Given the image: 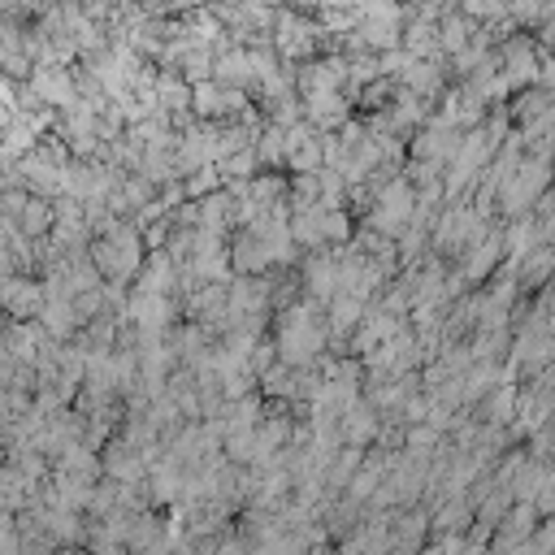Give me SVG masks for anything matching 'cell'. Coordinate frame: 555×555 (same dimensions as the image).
I'll return each mask as SVG.
<instances>
[{"label": "cell", "mask_w": 555, "mask_h": 555, "mask_svg": "<svg viewBox=\"0 0 555 555\" xmlns=\"http://www.w3.org/2000/svg\"><path fill=\"white\" fill-rule=\"evenodd\" d=\"M542 187H547V165H542V161H529L525 170H512L508 178H503V204H508L512 213H521Z\"/></svg>", "instance_id": "7a4b0ae2"}, {"label": "cell", "mask_w": 555, "mask_h": 555, "mask_svg": "<svg viewBox=\"0 0 555 555\" xmlns=\"http://www.w3.org/2000/svg\"><path fill=\"white\" fill-rule=\"evenodd\" d=\"M9 308H14L18 317H27V313H35L40 317L44 308H40V287H35V282H18V278H9Z\"/></svg>", "instance_id": "3957f363"}, {"label": "cell", "mask_w": 555, "mask_h": 555, "mask_svg": "<svg viewBox=\"0 0 555 555\" xmlns=\"http://www.w3.org/2000/svg\"><path fill=\"white\" fill-rule=\"evenodd\" d=\"M48 222H53V213H48V204L31 196V200H27V230L35 235V230H44Z\"/></svg>", "instance_id": "277c9868"}, {"label": "cell", "mask_w": 555, "mask_h": 555, "mask_svg": "<svg viewBox=\"0 0 555 555\" xmlns=\"http://www.w3.org/2000/svg\"><path fill=\"white\" fill-rule=\"evenodd\" d=\"M321 343H326V330L317 326V317L308 313V308H291V313H282L278 321V352L287 365H308Z\"/></svg>", "instance_id": "6da1fadb"}]
</instances>
